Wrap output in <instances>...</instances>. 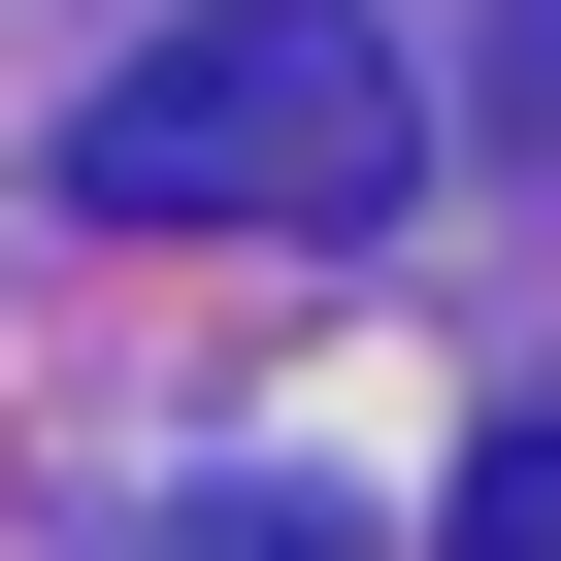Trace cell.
Here are the masks:
<instances>
[{"label":"cell","mask_w":561,"mask_h":561,"mask_svg":"<svg viewBox=\"0 0 561 561\" xmlns=\"http://www.w3.org/2000/svg\"><path fill=\"white\" fill-rule=\"evenodd\" d=\"M133 561H364V528H331V495H165Z\"/></svg>","instance_id":"obj_2"},{"label":"cell","mask_w":561,"mask_h":561,"mask_svg":"<svg viewBox=\"0 0 561 561\" xmlns=\"http://www.w3.org/2000/svg\"><path fill=\"white\" fill-rule=\"evenodd\" d=\"M397 165H430V100H397L364 0H198V34H133L67 100V198L100 231H364Z\"/></svg>","instance_id":"obj_1"},{"label":"cell","mask_w":561,"mask_h":561,"mask_svg":"<svg viewBox=\"0 0 561 561\" xmlns=\"http://www.w3.org/2000/svg\"><path fill=\"white\" fill-rule=\"evenodd\" d=\"M495 100H528V133H561V0H528V34H495Z\"/></svg>","instance_id":"obj_4"},{"label":"cell","mask_w":561,"mask_h":561,"mask_svg":"<svg viewBox=\"0 0 561 561\" xmlns=\"http://www.w3.org/2000/svg\"><path fill=\"white\" fill-rule=\"evenodd\" d=\"M462 561H561V430H495V462H462Z\"/></svg>","instance_id":"obj_3"}]
</instances>
